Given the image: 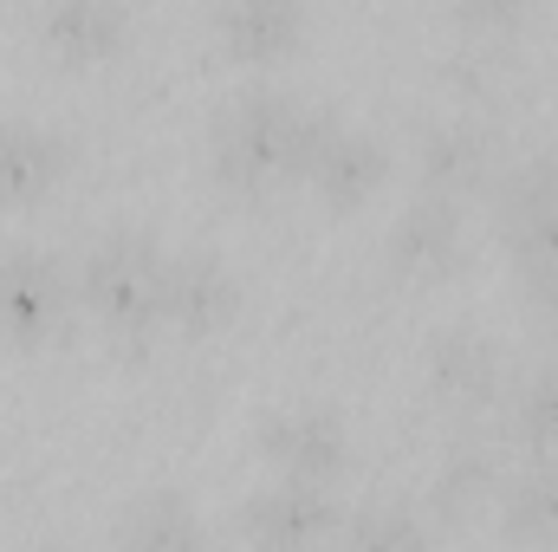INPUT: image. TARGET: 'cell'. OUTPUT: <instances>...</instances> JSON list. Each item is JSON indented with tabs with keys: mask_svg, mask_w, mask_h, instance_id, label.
<instances>
[{
	"mask_svg": "<svg viewBox=\"0 0 558 552\" xmlns=\"http://www.w3.org/2000/svg\"><path fill=\"white\" fill-rule=\"evenodd\" d=\"M312 131H318V118H312L299 98L254 85V92H241V98L221 111L215 163H221V176L260 189V182H279V176L305 169V143H312Z\"/></svg>",
	"mask_w": 558,
	"mask_h": 552,
	"instance_id": "1",
	"label": "cell"
},
{
	"mask_svg": "<svg viewBox=\"0 0 558 552\" xmlns=\"http://www.w3.org/2000/svg\"><path fill=\"white\" fill-rule=\"evenodd\" d=\"M162 267H169V254L156 241H143V235H105V241H92V254L78 267V286H85V299H92L98 319H111V325H149V319H162Z\"/></svg>",
	"mask_w": 558,
	"mask_h": 552,
	"instance_id": "2",
	"label": "cell"
},
{
	"mask_svg": "<svg viewBox=\"0 0 558 552\" xmlns=\"http://www.w3.org/2000/svg\"><path fill=\"white\" fill-rule=\"evenodd\" d=\"M241 533L260 552H312L338 533V514L325 501V488L312 481H274L241 507Z\"/></svg>",
	"mask_w": 558,
	"mask_h": 552,
	"instance_id": "3",
	"label": "cell"
},
{
	"mask_svg": "<svg viewBox=\"0 0 558 552\" xmlns=\"http://www.w3.org/2000/svg\"><path fill=\"white\" fill-rule=\"evenodd\" d=\"M65 312V274L39 248H0V338H39Z\"/></svg>",
	"mask_w": 558,
	"mask_h": 552,
	"instance_id": "4",
	"label": "cell"
},
{
	"mask_svg": "<svg viewBox=\"0 0 558 552\" xmlns=\"http://www.w3.org/2000/svg\"><path fill=\"white\" fill-rule=\"evenodd\" d=\"M267 455L279 461V481H312L325 488L338 468H344V422L331 410H274L260 429Z\"/></svg>",
	"mask_w": 558,
	"mask_h": 552,
	"instance_id": "5",
	"label": "cell"
},
{
	"mask_svg": "<svg viewBox=\"0 0 558 552\" xmlns=\"http://www.w3.org/2000/svg\"><path fill=\"white\" fill-rule=\"evenodd\" d=\"M118 547L124 552H215V533H208V520L195 514L189 494L149 488L131 507H118Z\"/></svg>",
	"mask_w": 558,
	"mask_h": 552,
	"instance_id": "6",
	"label": "cell"
},
{
	"mask_svg": "<svg viewBox=\"0 0 558 552\" xmlns=\"http://www.w3.org/2000/svg\"><path fill=\"white\" fill-rule=\"evenodd\" d=\"M299 176H312L331 202H364L371 182L384 176V149L364 137L357 124L318 118V131H312V143H305V169H299Z\"/></svg>",
	"mask_w": 558,
	"mask_h": 552,
	"instance_id": "7",
	"label": "cell"
},
{
	"mask_svg": "<svg viewBox=\"0 0 558 552\" xmlns=\"http://www.w3.org/2000/svg\"><path fill=\"white\" fill-rule=\"evenodd\" d=\"M461 241H468V221L448 195H416L390 228V254L403 274H448L461 261Z\"/></svg>",
	"mask_w": 558,
	"mask_h": 552,
	"instance_id": "8",
	"label": "cell"
},
{
	"mask_svg": "<svg viewBox=\"0 0 558 552\" xmlns=\"http://www.w3.org/2000/svg\"><path fill=\"white\" fill-rule=\"evenodd\" d=\"M234 312V274L215 261V254H169V267H162V319H175V325H221Z\"/></svg>",
	"mask_w": 558,
	"mask_h": 552,
	"instance_id": "9",
	"label": "cell"
},
{
	"mask_svg": "<svg viewBox=\"0 0 558 552\" xmlns=\"http://www.w3.org/2000/svg\"><path fill=\"white\" fill-rule=\"evenodd\" d=\"M65 143L39 118H0V202H33L59 182Z\"/></svg>",
	"mask_w": 558,
	"mask_h": 552,
	"instance_id": "10",
	"label": "cell"
},
{
	"mask_svg": "<svg viewBox=\"0 0 558 552\" xmlns=\"http://www.w3.org/2000/svg\"><path fill=\"white\" fill-rule=\"evenodd\" d=\"M494 377H500L494 338H481V332H441V338L428 345V384H435L448 404H481V397H494Z\"/></svg>",
	"mask_w": 558,
	"mask_h": 552,
	"instance_id": "11",
	"label": "cell"
},
{
	"mask_svg": "<svg viewBox=\"0 0 558 552\" xmlns=\"http://www.w3.org/2000/svg\"><path fill=\"white\" fill-rule=\"evenodd\" d=\"M221 39L247 59H274V52H292V39L305 33V7L299 0H228L215 13Z\"/></svg>",
	"mask_w": 558,
	"mask_h": 552,
	"instance_id": "12",
	"label": "cell"
},
{
	"mask_svg": "<svg viewBox=\"0 0 558 552\" xmlns=\"http://www.w3.org/2000/svg\"><path fill=\"white\" fill-rule=\"evenodd\" d=\"M124 7H111V0H52L46 13H39V33L65 52V59H98V52H111L118 39H124Z\"/></svg>",
	"mask_w": 558,
	"mask_h": 552,
	"instance_id": "13",
	"label": "cell"
},
{
	"mask_svg": "<svg viewBox=\"0 0 558 552\" xmlns=\"http://www.w3.org/2000/svg\"><path fill=\"white\" fill-rule=\"evenodd\" d=\"M558 215V156H520L500 176V221L507 235H526Z\"/></svg>",
	"mask_w": 558,
	"mask_h": 552,
	"instance_id": "14",
	"label": "cell"
},
{
	"mask_svg": "<svg viewBox=\"0 0 558 552\" xmlns=\"http://www.w3.org/2000/svg\"><path fill=\"white\" fill-rule=\"evenodd\" d=\"M487 163H494V137L481 131V124H435L428 137H422V169L435 176V182H481L487 176Z\"/></svg>",
	"mask_w": 558,
	"mask_h": 552,
	"instance_id": "15",
	"label": "cell"
},
{
	"mask_svg": "<svg viewBox=\"0 0 558 552\" xmlns=\"http://www.w3.org/2000/svg\"><path fill=\"white\" fill-rule=\"evenodd\" d=\"M507 527L520 540H558V461H533L513 488H507Z\"/></svg>",
	"mask_w": 558,
	"mask_h": 552,
	"instance_id": "16",
	"label": "cell"
},
{
	"mask_svg": "<svg viewBox=\"0 0 558 552\" xmlns=\"http://www.w3.org/2000/svg\"><path fill=\"white\" fill-rule=\"evenodd\" d=\"M513 254H520V279H526L533 312L558 332V215L526 228V235H513Z\"/></svg>",
	"mask_w": 558,
	"mask_h": 552,
	"instance_id": "17",
	"label": "cell"
},
{
	"mask_svg": "<svg viewBox=\"0 0 558 552\" xmlns=\"http://www.w3.org/2000/svg\"><path fill=\"white\" fill-rule=\"evenodd\" d=\"M338 552H422V527L397 507H364L338 527Z\"/></svg>",
	"mask_w": 558,
	"mask_h": 552,
	"instance_id": "18",
	"label": "cell"
},
{
	"mask_svg": "<svg viewBox=\"0 0 558 552\" xmlns=\"http://www.w3.org/2000/svg\"><path fill=\"white\" fill-rule=\"evenodd\" d=\"M513 422H520L526 442L558 448V371H533V377L520 384V397H513Z\"/></svg>",
	"mask_w": 558,
	"mask_h": 552,
	"instance_id": "19",
	"label": "cell"
},
{
	"mask_svg": "<svg viewBox=\"0 0 558 552\" xmlns=\"http://www.w3.org/2000/svg\"><path fill=\"white\" fill-rule=\"evenodd\" d=\"M487 475H494V461H487V455H474V448H454V455H448V468H441V488H448L454 501H468L474 488H487Z\"/></svg>",
	"mask_w": 558,
	"mask_h": 552,
	"instance_id": "20",
	"label": "cell"
},
{
	"mask_svg": "<svg viewBox=\"0 0 558 552\" xmlns=\"http://www.w3.org/2000/svg\"><path fill=\"white\" fill-rule=\"evenodd\" d=\"M461 20H468V26H513L520 13H513V7H468Z\"/></svg>",
	"mask_w": 558,
	"mask_h": 552,
	"instance_id": "21",
	"label": "cell"
}]
</instances>
